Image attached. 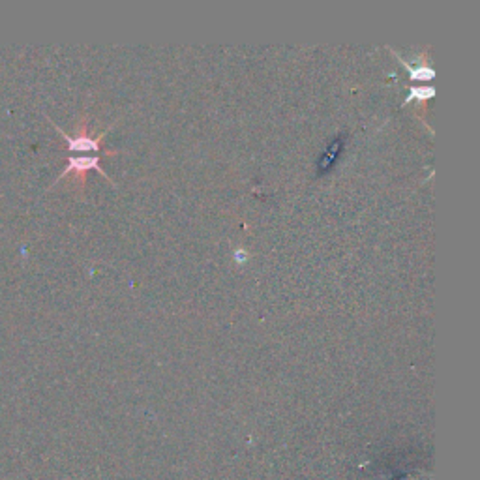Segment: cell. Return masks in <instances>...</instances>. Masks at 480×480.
I'll use <instances>...</instances> for the list:
<instances>
[{
    "mask_svg": "<svg viewBox=\"0 0 480 480\" xmlns=\"http://www.w3.org/2000/svg\"><path fill=\"white\" fill-rule=\"evenodd\" d=\"M49 122L55 126L56 132L61 133V137L66 141L68 150H72V152H98L99 144H101L105 133H107V130H109V128H105V132L98 133V135H90L89 116L87 115H83L81 118H79L78 126H75V132H73L72 135L64 132L61 126H56L53 121H49Z\"/></svg>",
    "mask_w": 480,
    "mask_h": 480,
    "instance_id": "1",
    "label": "cell"
},
{
    "mask_svg": "<svg viewBox=\"0 0 480 480\" xmlns=\"http://www.w3.org/2000/svg\"><path fill=\"white\" fill-rule=\"evenodd\" d=\"M90 169H96V171L101 173L111 184H115L113 183V178H111L109 175L105 173V169H101V166H99V156H70V158H68V166L64 167V171L59 175L55 184L61 183L62 178L68 177V175H73V184L78 186V192L85 193L87 173H89Z\"/></svg>",
    "mask_w": 480,
    "mask_h": 480,
    "instance_id": "2",
    "label": "cell"
},
{
    "mask_svg": "<svg viewBox=\"0 0 480 480\" xmlns=\"http://www.w3.org/2000/svg\"><path fill=\"white\" fill-rule=\"evenodd\" d=\"M390 53L396 56L398 62L407 70L411 81H420V83H422V81H431V79L436 78V70L430 66V61H428V47H426V49L422 51V55L419 56V64H417V66H411L407 61H403L402 56L398 55L394 49H390Z\"/></svg>",
    "mask_w": 480,
    "mask_h": 480,
    "instance_id": "3",
    "label": "cell"
},
{
    "mask_svg": "<svg viewBox=\"0 0 480 480\" xmlns=\"http://www.w3.org/2000/svg\"><path fill=\"white\" fill-rule=\"evenodd\" d=\"M436 96V89L433 87H411L409 89V96L405 98L403 105H409L411 101H419V104H426L428 99Z\"/></svg>",
    "mask_w": 480,
    "mask_h": 480,
    "instance_id": "4",
    "label": "cell"
}]
</instances>
